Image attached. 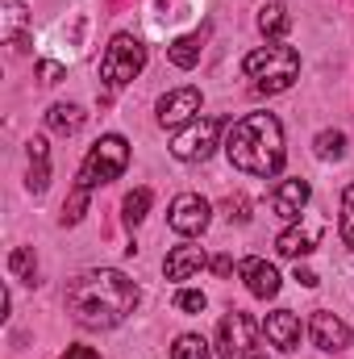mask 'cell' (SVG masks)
Returning a JSON list of instances; mask_svg holds the SVG:
<instances>
[{
  "label": "cell",
  "instance_id": "6da1fadb",
  "mask_svg": "<svg viewBox=\"0 0 354 359\" xmlns=\"http://www.w3.org/2000/svg\"><path fill=\"white\" fill-rule=\"evenodd\" d=\"M138 309V284L117 268L80 271L67 284V313L88 330H113Z\"/></svg>",
  "mask_w": 354,
  "mask_h": 359
},
{
  "label": "cell",
  "instance_id": "7a4b0ae2",
  "mask_svg": "<svg viewBox=\"0 0 354 359\" xmlns=\"http://www.w3.org/2000/svg\"><path fill=\"white\" fill-rule=\"evenodd\" d=\"M225 155L246 176H275L288 159L279 117L275 113H246L242 121H234L225 134Z\"/></svg>",
  "mask_w": 354,
  "mask_h": 359
},
{
  "label": "cell",
  "instance_id": "3957f363",
  "mask_svg": "<svg viewBox=\"0 0 354 359\" xmlns=\"http://www.w3.org/2000/svg\"><path fill=\"white\" fill-rule=\"evenodd\" d=\"M242 72H246V80H255V92L275 96V92H283V88L296 84V76H300V55H296L292 46H283V42H267V46L250 50V55L242 59Z\"/></svg>",
  "mask_w": 354,
  "mask_h": 359
},
{
  "label": "cell",
  "instance_id": "277c9868",
  "mask_svg": "<svg viewBox=\"0 0 354 359\" xmlns=\"http://www.w3.org/2000/svg\"><path fill=\"white\" fill-rule=\"evenodd\" d=\"M142 67H146V46H142V38H134V34H113V42L104 46V59H100V84L113 96V92L125 88Z\"/></svg>",
  "mask_w": 354,
  "mask_h": 359
},
{
  "label": "cell",
  "instance_id": "5b68a950",
  "mask_svg": "<svg viewBox=\"0 0 354 359\" xmlns=\"http://www.w3.org/2000/svg\"><path fill=\"white\" fill-rule=\"evenodd\" d=\"M125 168H129V142H125L121 134H104L88 155H84L80 180H76V184L92 192V188H100V184H113Z\"/></svg>",
  "mask_w": 354,
  "mask_h": 359
},
{
  "label": "cell",
  "instance_id": "8992f818",
  "mask_svg": "<svg viewBox=\"0 0 354 359\" xmlns=\"http://www.w3.org/2000/svg\"><path fill=\"white\" fill-rule=\"evenodd\" d=\"M217 147H221V117H196L176 134L171 155L183 163H204Z\"/></svg>",
  "mask_w": 354,
  "mask_h": 359
},
{
  "label": "cell",
  "instance_id": "52a82bcc",
  "mask_svg": "<svg viewBox=\"0 0 354 359\" xmlns=\"http://www.w3.org/2000/svg\"><path fill=\"white\" fill-rule=\"evenodd\" d=\"M259 339V322L242 309H229L217 326V359H246L255 351Z\"/></svg>",
  "mask_w": 354,
  "mask_h": 359
},
{
  "label": "cell",
  "instance_id": "ba28073f",
  "mask_svg": "<svg viewBox=\"0 0 354 359\" xmlns=\"http://www.w3.org/2000/svg\"><path fill=\"white\" fill-rule=\"evenodd\" d=\"M208 217H213V209H208V201L196 196V192H179L176 201H171V209H167V226H171L176 234H183V238L204 234Z\"/></svg>",
  "mask_w": 354,
  "mask_h": 359
},
{
  "label": "cell",
  "instance_id": "9c48e42d",
  "mask_svg": "<svg viewBox=\"0 0 354 359\" xmlns=\"http://www.w3.org/2000/svg\"><path fill=\"white\" fill-rule=\"evenodd\" d=\"M309 334H313V347L325 351V355H342V351L351 347V326H346L338 313H330V309H317V313H313Z\"/></svg>",
  "mask_w": 354,
  "mask_h": 359
},
{
  "label": "cell",
  "instance_id": "30bf717a",
  "mask_svg": "<svg viewBox=\"0 0 354 359\" xmlns=\"http://www.w3.org/2000/svg\"><path fill=\"white\" fill-rule=\"evenodd\" d=\"M200 88H176L167 92L163 100H159V126L163 130H183L187 121H196V113H200Z\"/></svg>",
  "mask_w": 354,
  "mask_h": 359
},
{
  "label": "cell",
  "instance_id": "8fae6325",
  "mask_svg": "<svg viewBox=\"0 0 354 359\" xmlns=\"http://www.w3.org/2000/svg\"><path fill=\"white\" fill-rule=\"evenodd\" d=\"M309 196H313V188H309V180L292 176V180H279V188H275V196H271V205H275V213H279L283 222H300V213H304V205H309Z\"/></svg>",
  "mask_w": 354,
  "mask_h": 359
},
{
  "label": "cell",
  "instance_id": "7c38bea8",
  "mask_svg": "<svg viewBox=\"0 0 354 359\" xmlns=\"http://www.w3.org/2000/svg\"><path fill=\"white\" fill-rule=\"evenodd\" d=\"M263 334H267L271 347H279V351H296V347H300V313H292V309H275V313H267Z\"/></svg>",
  "mask_w": 354,
  "mask_h": 359
},
{
  "label": "cell",
  "instance_id": "4fadbf2b",
  "mask_svg": "<svg viewBox=\"0 0 354 359\" xmlns=\"http://www.w3.org/2000/svg\"><path fill=\"white\" fill-rule=\"evenodd\" d=\"M0 38L13 50H25V42H29V13H25L21 0H0Z\"/></svg>",
  "mask_w": 354,
  "mask_h": 359
},
{
  "label": "cell",
  "instance_id": "5bb4252c",
  "mask_svg": "<svg viewBox=\"0 0 354 359\" xmlns=\"http://www.w3.org/2000/svg\"><path fill=\"white\" fill-rule=\"evenodd\" d=\"M25 155H29V176H25V188H29L34 196H42V192L50 188V147H46V138H42V134H34V138L25 142Z\"/></svg>",
  "mask_w": 354,
  "mask_h": 359
},
{
  "label": "cell",
  "instance_id": "9a60e30c",
  "mask_svg": "<svg viewBox=\"0 0 354 359\" xmlns=\"http://www.w3.org/2000/svg\"><path fill=\"white\" fill-rule=\"evenodd\" d=\"M204 268H208V255H204V247H192V243L176 247V251L163 259L167 280H192L196 271H204Z\"/></svg>",
  "mask_w": 354,
  "mask_h": 359
},
{
  "label": "cell",
  "instance_id": "2e32d148",
  "mask_svg": "<svg viewBox=\"0 0 354 359\" xmlns=\"http://www.w3.org/2000/svg\"><path fill=\"white\" fill-rule=\"evenodd\" d=\"M242 280H246V292L259 297V301H271L279 292V271H275V264H267V259H246L242 264Z\"/></svg>",
  "mask_w": 354,
  "mask_h": 359
},
{
  "label": "cell",
  "instance_id": "e0dca14e",
  "mask_svg": "<svg viewBox=\"0 0 354 359\" xmlns=\"http://www.w3.org/2000/svg\"><path fill=\"white\" fill-rule=\"evenodd\" d=\"M275 251L283 255V259H304V255H313L317 251V226H288L279 238H275Z\"/></svg>",
  "mask_w": 354,
  "mask_h": 359
},
{
  "label": "cell",
  "instance_id": "ac0fdd59",
  "mask_svg": "<svg viewBox=\"0 0 354 359\" xmlns=\"http://www.w3.org/2000/svg\"><path fill=\"white\" fill-rule=\"evenodd\" d=\"M200 50H204V34H183V38H176L167 46V59L176 63L179 72H192L200 63Z\"/></svg>",
  "mask_w": 354,
  "mask_h": 359
},
{
  "label": "cell",
  "instance_id": "d6986e66",
  "mask_svg": "<svg viewBox=\"0 0 354 359\" xmlns=\"http://www.w3.org/2000/svg\"><path fill=\"white\" fill-rule=\"evenodd\" d=\"M84 121H88V113L80 104H50V113H46V126L55 134H80Z\"/></svg>",
  "mask_w": 354,
  "mask_h": 359
},
{
  "label": "cell",
  "instance_id": "ffe728a7",
  "mask_svg": "<svg viewBox=\"0 0 354 359\" xmlns=\"http://www.w3.org/2000/svg\"><path fill=\"white\" fill-rule=\"evenodd\" d=\"M288 25H292V17H288V4L271 0V4H263V8H259V29H263V38L279 42V38L288 34Z\"/></svg>",
  "mask_w": 354,
  "mask_h": 359
},
{
  "label": "cell",
  "instance_id": "44dd1931",
  "mask_svg": "<svg viewBox=\"0 0 354 359\" xmlns=\"http://www.w3.org/2000/svg\"><path fill=\"white\" fill-rule=\"evenodd\" d=\"M8 271H13V280H21V284H38V259H34V247H17V251L8 255Z\"/></svg>",
  "mask_w": 354,
  "mask_h": 359
},
{
  "label": "cell",
  "instance_id": "7402d4cb",
  "mask_svg": "<svg viewBox=\"0 0 354 359\" xmlns=\"http://www.w3.org/2000/svg\"><path fill=\"white\" fill-rule=\"evenodd\" d=\"M313 151H317V159H342L346 155V134L342 130H321L317 138H313Z\"/></svg>",
  "mask_w": 354,
  "mask_h": 359
},
{
  "label": "cell",
  "instance_id": "603a6c76",
  "mask_svg": "<svg viewBox=\"0 0 354 359\" xmlns=\"http://www.w3.org/2000/svg\"><path fill=\"white\" fill-rule=\"evenodd\" d=\"M150 201H155L150 188H134V192L125 196V205H121V209H125V226H138V222L150 213Z\"/></svg>",
  "mask_w": 354,
  "mask_h": 359
},
{
  "label": "cell",
  "instance_id": "cb8c5ba5",
  "mask_svg": "<svg viewBox=\"0 0 354 359\" xmlns=\"http://www.w3.org/2000/svg\"><path fill=\"white\" fill-rule=\"evenodd\" d=\"M171 359H213V351L200 334H179L176 347H171Z\"/></svg>",
  "mask_w": 354,
  "mask_h": 359
},
{
  "label": "cell",
  "instance_id": "d4e9b609",
  "mask_svg": "<svg viewBox=\"0 0 354 359\" xmlns=\"http://www.w3.org/2000/svg\"><path fill=\"white\" fill-rule=\"evenodd\" d=\"M88 188H80V184H76V188H71V196H67V205H63V226H76V222H80V217H84V209H88Z\"/></svg>",
  "mask_w": 354,
  "mask_h": 359
},
{
  "label": "cell",
  "instance_id": "484cf974",
  "mask_svg": "<svg viewBox=\"0 0 354 359\" xmlns=\"http://www.w3.org/2000/svg\"><path fill=\"white\" fill-rule=\"evenodd\" d=\"M204 305H208V297H204L200 288H179L176 292V309L179 313H204Z\"/></svg>",
  "mask_w": 354,
  "mask_h": 359
},
{
  "label": "cell",
  "instance_id": "4316f807",
  "mask_svg": "<svg viewBox=\"0 0 354 359\" xmlns=\"http://www.w3.org/2000/svg\"><path fill=\"white\" fill-rule=\"evenodd\" d=\"M342 238H346V247L354 251V184H346V192H342Z\"/></svg>",
  "mask_w": 354,
  "mask_h": 359
},
{
  "label": "cell",
  "instance_id": "83f0119b",
  "mask_svg": "<svg viewBox=\"0 0 354 359\" xmlns=\"http://www.w3.org/2000/svg\"><path fill=\"white\" fill-rule=\"evenodd\" d=\"M221 213H225L229 222H250V201H246L242 192H234V196H225V205H221Z\"/></svg>",
  "mask_w": 354,
  "mask_h": 359
},
{
  "label": "cell",
  "instance_id": "f1b7e54d",
  "mask_svg": "<svg viewBox=\"0 0 354 359\" xmlns=\"http://www.w3.org/2000/svg\"><path fill=\"white\" fill-rule=\"evenodd\" d=\"M63 76H67L63 63H55V59H42V63H38V80H42V84H59Z\"/></svg>",
  "mask_w": 354,
  "mask_h": 359
},
{
  "label": "cell",
  "instance_id": "f546056e",
  "mask_svg": "<svg viewBox=\"0 0 354 359\" xmlns=\"http://www.w3.org/2000/svg\"><path fill=\"white\" fill-rule=\"evenodd\" d=\"M208 268L217 271V276H234V259H229V255H217V259H213Z\"/></svg>",
  "mask_w": 354,
  "mask_h": 359
},
{
  "label": "cell",
  "instance_id": "4dcf8cb0",
  "mask_svg": "<svg viewBox=\"0 0 354 359\" xmlns=\"http://www.w3.org/2000/svg\"><path fill=\"white\" fill-rule=\"evenodd\" d=\"M63 359H100V355H96L92 347H67V351H63Z\"/></svg>",
  "mask_w": 354,
  "mask_h": 359
},
{
  "label": "cell",
  "instance_id": "1f68e13d",
  "mask_svg": "<svg viewBox=\"0 0 354 359\" xmlns=\"http://www.w3.org/2000/svg\"><path fill=\"white\" fill-rule=\"evenodd\" d=\"M296 280H300L304 288H317V271H309V268H296Z\"/></svg>",
  "mask_w": 354,
  "mask_h": 359
},
{
  "label": "cell",
  "instance_id": "d6a6232c",
  "mask_svg": "<svg viewBox=\"0 0 354 359\" xmlns=\"http://www.w3.org/2000/svg\"><path fill=\"white\" fill-rule=\"evenodd\" d=\"M246 359H271V355H267V351H250Z\"/></svg>",
  "mask_w": 354,
  "mask_h": 359
}]
</instances>
